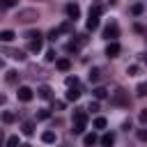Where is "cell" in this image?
Masks as SVG:
<instances>
[{
	"mask_svg": "<svg viewBox=\"0 0 147 147\" xmlns=\"http://www.w3.org/2000/svg\"><path fill=\"white\" fill-rule=\"evenodd\" d=\"M16 5H18V0H0V9H11Z\"/></svg>",
	"mask_w": 147,
	"mask_h": 147,
	"instance_id": "cell-21",
	"label": "cell"
},
{
	"mask_svg": "<svg viewBox=\"0 0 147 147\" xmlns=\"http://www.w3.org/2000/svg\"><path fill=\"white\" fill-rule=\"evenodd\" d=\"M37 94H39L41 99H51V96H53V90H51L48 85H41V87L37 90Z\"/></svg>",
	"mask_w": 147,
	"mask_h": 147,
	"instance_id": "cell-11",
	"label": "cell"
},
{
	"mask_svg": "<svg viewBox=\"0 0 147 147\" xmlns=\"http://www.w3.org/2000/svg\"><path fill=\"white\" fill-rule=\"evenodd\" d=\"M119 51H122V48H119L117 41H108V46H106V55H108V57H117Z\"/></svg>",
	"mask_w": 147,
	"mask_h": 147,
	"instance_id": "cell-7",
	"label": "cell"
},
{
	"mask_svg": "<svg viewBox=\"0 0 147 147\" xmlns=\"http://www.w3.org/2000/svg\"><path fill=\"white\" fill-rule=\"evenodd\" d=\"M48 117H51V113H48V110H44V108L37 113V119H48Z\"/></svg>",
	"mask_w": 147,
	"mask_h": 147,
	"instance_id": "cell-34",
	"label": "cell"
},
{
	"mask_svg": "<svg viewBox=\"0 0 147 147\" xmlns=\"http://www.w3.org/2000/svg\"><path fill=\"white\" fill-rule=\"evenodd\" d=\"M67 87H78V78L76 76H69L67 78Z\"/></svg>",
	"mask_w": 147,
	"mask_h": 147,
	"instance_id": "cell-32",
	"label": "cell"
},
{
	"mask_svg": "<svg viewBox=\"0 0 147 147\" xmlns=\"http://www.w3.org/2000/svg\"><path fill=\"white\" fill-rule=\"evenodd\" d=\"M16 96H18V101H23V103H28V101H32V96H34V92L28 87V85H21L18 87V92H16Z\"/></svg>",
	"mask_w": 147,
	"mask_h": 147,
	"instance_id": "cell-5",
	"label": "cell"
},
{
	"mask_svg": "<svg viewBox=\"0 0 147 147\" xmlns=\"http://www.w3.org/2000/svg\"><path fill=\"white\" fill-rule=\"evenodd\" d=\"M80 99V90L78 87H69V92H67V101H78Z\"/></svg>",
	"mask_w": 147,
	"mask_h": 147,
	"instance_id": "cell-12",
	"label": "cell"
},
{
	"mask_svg": "<svg viewBox=\"0 0 147 147\" xmlns=\"http://www.w3.org/2000/svg\"><path fill=\"white\" fill-rule=\"evenodd\" d=\"M140 57H142V60H145V62H147V53H145V55H140Z\"/></svg>",
	"mask_w": 147,
	"mask_h": 147,
	"instance_id": "cell-43",
	"label": "cell"
},
{
	"mask_svg": "<svg viewBox=\"0 0 147 147\" xmlns=\"http://www.w3.org/2000/svg\"><path fill=\"white\" fill-rule=\"evenodd\" d=\"M41 140H44L46 145H53V142H55V133H53V131H44V133H41Z\"/></svg>",
	"mask_w": 147,
	"mask_h": 147,
	"instance_id": "cell-17",
	"label": "cell"
},
{
	"mask_svg": "<svg viewBox=\"0 0 147 147\" xmlns=\"http://www.w3.org/2000/svg\"><path fill=\"white\" fill-rule=\"evenodd\" d=\"M106 96H108V90H106V87H96V90H94V99H96V101H101V99H106Z\"/></svg>",
	"mask_w": 147,
	"mask_h": 147,
	"instance_id": "cell-18",
	"label": "cell"
},
{
	"mask_svg": "<svg viewBox=\"0 0 147 147\" xmlns=\"http://www.w3.org/2000/svg\"><path fill=\"white\" fill-rule=\"evenodd\" d=\"M55 60V51H46V62H53Z\"/></svg>",
	"mask_w": 147,
	"mask_h": 147,
	"instance_id": "cell-39",
	"label": "cell"
},
{
	"mask_svg": "<svg viewBox=\"0 0 147 147\" xmlns=\"http://www.w3.org/2000/svg\"><path fill=\"white\" fill-rule=\"evenodd\" d=\"M138 119H140V124H147V108H142V110H140Z\"/></svg>",
	"mask_w": 147,
	"mask_h": 147,
	"instance_id": "cell-36",
	"label": "cell"
},
{
	"mask_svg": "<svg viewBox=\"0 0 147 147\" xmlns=\"http://www.w3.org/2000/svg\"><path fill=\"white\" fill-rule=\"evenodd\" d=\"M67 16H69L71 21H76V18L80 16V7H78L76 2H69V5H67Z\"/></svg>",
	"mask_w": 147,
	"mask_h": 147,
	"instance_id": "cell-6",
	"label": "cell"
},
{
	"mask_svg": "<svg viewBox=\"0 0 147 147\" xmlns=\"http://www.w3.org/2000/svg\"><path fill=\"white\" fill-rule=\"evenodd\" d=\"M37 18H39V11L32 9V7H30V9H18V14H16V21H18V23H25V25H28V23H34Z\"/></svg>",
	"mask_w": 147,
	"mask_h": 147,
	"instance_id": "cell-2",
	"label": "cell"
},
{
	"mask_svg": "<svg viewBox=\"0 0 147 147\" xmlns=\"http://www.w3.org/2000/svg\"><path fill=\"white\" fill-rule=\"evenodd\" d=\"M78 48H80V44H78L76 39H71V41L67 44V51H69V53H78Z\"/></svg>",
	"mask_w": 147,
	"mask_h": 147,
	"instance_id": "cell-22",
	"label": "cell"
},
{
	"mask_svg": "<svg viewBox=\"0 0 147 147\" xmlns=\"http://www.w3.org/2000/svg\"><path fill=\"white\" fill-rule=\"evenodd\" d=\"M5 80H7V83H9V85H16V83H18V80H21V74H18V71H16V69H9V71H7V74H5Z\"/></svg>",
	"mask_w": 147,
	"mask_h": 147,
	"instance_id": "cell-8",
	"label": "cell"
},
{
	"mask_svg": "<svg viewBox=\"0 0 147 147\" xmlns=\"http://www.w3.org/2000/svg\"><path fill=\"white\" fill-rule=\"evenodd\" d=\"M25 37H28V39H39L41 34H39V32H34V30H28V32H25Z\"/></svg>",
	"mask_w": 147,
	"mask_h": 147,
	"instance_id": "cell-37",
	"label": "cell"
},
{
	"mask_svg": "<svg viewBox=\"0 0 147 147\" xmlns=\"http://www.w3.org/2000/svg\"><path fill=\"white\" fill-rule=\"evenodd\" d=\"M21 147H32V145H21Z\"/></svg>",
	"mask_w": 147,
	"mask_h": 147,
	"instance_id": "cell-45",
	"label": "cell"
},
{
	"mask_svg": "<svg viewBox=\"0 0 147 147\" xmlns=\"http://www.w3.org/2000/svg\"><path fill=\"white\" fill-rule=\"evenodd\" d=\"M85 122H87V113L83 110V108H78L76 113H74V133L76 136H80V133H85Z\"/></svg>",
	"mask_w": 147,
	"mask_h": 147,
	"instance_id": "cell-1",
	"label": "cell"
},
{
	"mask_svg": "<svg viewBox=\"0 0 147 147\" xmlns=\"http://www.w3.org/2000/svg\"><path fill=\"white\" fill-rule=\"evenodd\" d=\"M96 133H85V138H83V142H85V147H92V145H96Z\"/></svg>",
	"mask_w": 147,
	"mask_h": 147,
	"instance_id": "cell-15",
	"label": "cell"
},
{
	"mask_svg": "<svg viewBox=\"0 0 147 147\" xmlns=\"http://www.w3.org/2000/svg\"><path fill=\"white\" fill-rule=\"evenodd\" d=\"M2 67H5V62H2V57H0V69H2Z\"/></svg>",
	"mask_w": 147,
	"mask_h": 147,
	"instance_id": "cell-44",
	"label": "cell"
},
{
	"mask_svg": "<svg viewBox=\"0 0 147 147\" xmlns=\"http://www.w3.org/2000/svg\"><path fill=\"white\" fill-rule=\"evenodd\" d=\"M110 101H113L115 106H129V92H124V90H115L113 96H110Z\"/></svg>",
	"mask_w": 147,
	"mask_h": 147,
	"instance_id": "cell-3",
	"label": "cell"
},
{
	"mask_svg": "<svg viewBox=\"0 0 147 147\" xmlns=\"http://www.w3.org/2000/svg\"><path fill=\"white\" fill-rule=\"evenodd\" d=\"M101 74H103V71H101L99 67H94V69L90 71V80H92V83H99V80H101Z\"/></svg>",
	"mask_w": 147,
	"mask_h": 147,
	"instance_id": "cell-16",
	"label": "cell"
},
{
	"mask_svg": "<svg viewBox=\"0 0 147 147\" xmlns=\"http://www.w3.org/2000/svg\"><path fill=\"white\" fill-rule=\"evenodd\" d=\"M145 37H147V30H145Z\"/></svg>",
	"mask_w": 147,
	"mask_h": 147,
	"instance_id": "cell-46",
	"label": "cell"
},
{
	"mask_svg": "<svg viewBox=\"0 0 147 147\" xmlns=\"http://www.w3.org/2000/svg\"><path fill=\"white\" fill-rule=\"evenodd\" d=\"M7 147H21V145H18V138H16V136H11V138L7 140Z\"/></svg>",
	"mask_w": 147,
	"mask_h": 147,
	"instance_id": "cell-35",
	"label": "cell"
},
{
	"mask_svg": "<svg viewBox=\"0 0 147 147\" xmlns=\"http://www.w3.org/2000/svg\"><path fill=\"white\" fill-rule=\"evenodd\" d=\"M28 48H30L32 53H39V51H41V37H39V39H30Z\"/></svg>",
	"mask_w": 147,
	"mask_h": 147,
	"instance_id": "cell-14",
	"label": "cell"
},
{
	"mask_svg": "<svg viewBox=\"0 0 147 147\" xmlns=\"http://www.w3.org/2000/svg\"><path fill=\"white\" fill-rule=\"evenodd\" d=\"M142 11H145V7H142V5H140V2H136V5H133V7H131V14H133V16H140V14H142Z\"/></svg>",
	"mask_w": 147,
	"mask_h": 147,
	"instance_id": "cell-25",
	"label": "cell"
},
{
	"mask_svg": "<svg viewBox=\"0 0 147 147\" xmlns=\"http://www.w3.org/2000/svg\"><path fill=\"white\" fill-rule=\"evenodd\" d=\"M71 30H74L71 21H67V23H62V25H60V32H71Z\"/></svg>",
	"mask_w": 147,
	"mask_h": 147,
	"instance_id": "cell-29",
	"label": "cell"
},
{
	"mask_svg": "<svg viewBox=\"0 0 147 147\" xmlns=\"http://www.w3.org/2000/svg\"><path fill=\"white\" fill-rule=\"evenodd\" d=\"M99 28V16H90L87 18V30H96Z\"/></svg>",
	"mask_w": 147,
	"mask_h": 147,
	"instance_id": "cell-19",
	"label": "cell"
},
{
	"mask_svg": "<svg viewBox=\"0 0 147 147\" xmlns=\"http://www.w3.org/2000/svg\"><path fill=\"white\" fill-rule=\"evenodd\" d=\"M5 145V136H2V131H0V147Z\"/></svg>",
	"mask_w": 147,
	"mask_h": 147,
	"instance_id": "cell-41",
	"label": "cell"
},
{
	"mask_svg": "<svg viewBox=\"0 0 147 147\" xmlns=\"http://www.w3.org/2000/svg\"><path fill=\"white\" fill-rule=\"evenodd\" d=\"M138 71H140V69H138V64H131V67H126V74H129V76H138Z\"/></svg>",
	"mask_w": 147,
	"mask_h": 147,
	"instance_id": "cell-31",
	"label": "cell"
},
{
	"mask_svg": "<svg viewBox=\"0 0 147 147\" xmlns=\"http://www.w3.org/2000/svg\"><path fill=\"white\" fill-rule=\"evenodd\" d=\"M101 11H103V7H101V5H92V7H90V16H99Z\"/></svg>",
	"mask_w": 147,
	"mask_h": 147,
	"instance_id": "cell-27",
	"label": "cell"
},
{
	"mask_svg": "<svg viewBox=\"0 0 147 147\" xmlns=\"http://www.w3.org/2000/svg\"><path fill=\"white\" fill-rule=\"evenodd\" d=\"M0 103H5V94H0Z\"/></svg>",
	"mask_w": 147,
	"mask_h": 147,
	"instance_id": "cell-42",
	"label": "cell"
},
{
	"mask_svg": "<svg viewBox=\"0 0 147 147\" xmlns=\"http://www.w3.org/2000/svg\"><path fill=\"white\" fill-rule=\"evenodd\" d=\"M87 110H92V113H96V110H99V101H90V106H87Z\"/></svg>",
	"mask_w": 147,
	"mask_h": 147,
	"instance_id": "cell-38",
	"label": "cell"
},
{
	"mask_svg": "<svg viewBox=\"0 0 147 147\" xmlns=\"http://www.w3.org/2000/svg\"><path fill=\"white\" fill-rule=\"evenodd\" d=\"M21 131H23V133H25V136H32V133H34V124H32V122H25V124H23V129H21Z\"/></svg>",
	"mask_w": 147,
	"mask_h": 147,
	"instance_id": "cell-23",
	"label": "cell"
},
{
	"mask_svg": "<svg viewBox=\"0 0 147 147\" xmlns=\"http://www.w3.org/2000/svg\"><path fill=\"white\" fill-rule=\"evenodd\" d=\"M103 37H106L108 41H115V39L119 37V28H117V23H108V25L103 28Z\"/></svg>",
	"mask_w": 147,
	"mask_h": 147,
	"instance_id": "cell-4",
	"label": "cell"
},
{
	"mask_svg": "<svg viewBox=\"0 0 147 147\" xmlns=\"http://www.w3.org/2000/svg\"><path fill=\"white\" fill-rule=\"evenodd\" d=\"M138 140H142V142H147V129H138Z\"/></svg>",
	"mask_w": 147,
	"mask_h": 147,
	"instance_id": "cell-33",
	"label": "cell"
},
{
	"mask_svg": "<svg viewBox=\"0 0 147 147\" xmlns=\"http://www.w3.org/2000/svg\"><path fill=\"white\" fill-rule=\"evenodd\" d=\"M53 108H55V110H62V108H64V103H62V101H55V103H53Z\"/></svg>",
	"mask_w": 147,
	"mask_h": 147,
	"instance_id": "cell-40",
	"label": "cell"
},
{
	"mask_svg": "<svg viewBox=\"0 0 147 147\" xmlns=\"http://www.w3.org/2000/svg\"><path fill=\"white\" fill-rule=\"evenodd\" d=\"M14 30H2L0 32V41H5V44H9V41H14Z\"/></svg>",
	"mask_w": 147,
	"mask_h": 147,
	"instance_id": "cell-13",
	"label": "cell"
},
{
	"mask_svg": "<svg viewBox=\"0 0 147 147\" xmlns=\"http://www.w3.org/2000/svg\"><path fill=\"white\" fill-rule=\"evenodd\" d=\"M106 124H108L106 117H96V119H94V129H106Z\"/></svg>",
	"mask_w": 147,
	"mask_h": 147,
	"instance_id": "cell-28",
	"label": "cell"
},
{
	"mask_svg": "<svg viewBox=\"0 0 147 147\" xmlns=\"http://www.w3.org/2000/svg\"><path fill=\"white\" fill-rule=\"evenodd\" d=\"M57 37H60V28H53V30L48 32V39H51V41H55Z\"/></svg>",
	"mask_w": 147,
	"mask_h": 147,
	"instance_id": "cell-30",
	"label": "cell"
},
{
	"mask_svg": "<svg viewBox=\"0 0 147 147\" xmlns=\"http://www.w3.org/2000/svg\"><path fill=\"white\" fill-rule=\"evenodd\" d=\"M7 55H9V57H14V60H18V62H21V60H25V53H23V51H7Z\"/></svg>",
	"mask_w": 147,
	"mask_h": 147,
	"instance_id": "cell-20",
	"label": "cell"
},
{
	"mask_svg": "<svg viewBox=\"0 0 147 147\" xmlns=\"http://www.w3.org/2000/svg\"><path fill=\"white\" fill-rule=\"evenodd\" d=\"M55 67H57L60 71H69V69H71V60H69V57H60V60H55Z\"/></svg>",
	"mask_w": 147,
	"mask_h": 147,
	"instance_id": "cell-9",
	"label": "cell"
},
{
	"mask_svg": "<svg viewBox=\"0 0 147 147\" xmlns=\"http://www.w3.org/2000/svg\"><path fill=\"white\" fill-rule=\"evenodd\" d=\"M99 142H101V147H113V142H115V133H103Z\"/></svg>",
	"mask_w": 147,
	"mask_h": 147,
	"instance_id": "cell-10",
	"label": "cell"
},
{
	"mask_svg": "<svg viewBox=\"0 0 147 147\" xmlns=\"http://www.w3.org/2000/svg\"><path fill=\"white\" fill-rule=\"evenodd\" d=\"M14 119H16V115H14V113H9V110H7V113H2V122H5V124H11Z\"/></svg>",
	"mask_w": 147,
	"mask_h": 147,
	"instance_id": "cell-26",
	"label": "cell"
},
{
	"mask_svg": "<svg viewBox=\"0 0 147 147\" xmlns=\"http://www.w3.org/2000/svg\"><path fill=\"white\" fill-rule=\"evenodd\" d=\"M136 96H147V83H140L136 87Z\"/></svg>",
	"mask_w": 147,
	"mask_h": 147,
	"instance_id": "cell-24",
	"label": "cell"
}]
</instances>
